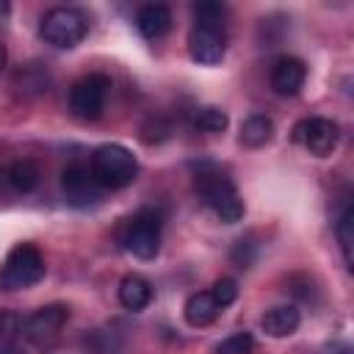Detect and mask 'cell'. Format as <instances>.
<instances>
[{
	"mask_svg": "<svg viewBox=\"0 0 354 354\" xmlns=\"http://www.w3.org/2000/svg\"><path fill=\"white\" fill-rule=\"evenodd\" d=\"M307 80V66L296 55H279L271 66V88L282 97H293L304 88Z\"/></svg>",
	"mask_w": 354,
	"mask_h": 354,
	"instance_id": "8fae6325",
	"label": "cell"
},
{
	"mask_svg": "<svg viewBox=\"0 0 354 354\" xmlns=\"http://www.w3.org/2000/svg\"><path fill=\"white\" fill-rule=\"evenodd\" d=\"M210 296H213V301H216L221 310L230 307V304L238 299V285H235V279H230V277L216 279L213 288H210Z\"/></svg>",
	"mask_w": 354,
	"mask_h": 354,
	"instance_id": "7402d4cb",
	"label": "cell"
},
{
	"mask_svg": "<svg viewBox=\"0 0 354 354\" xmlns=\"http://www.w3.org/2000/svg\"><path fill=\"white\" fill-rule=\"evenodd\" d=\"M194 185L196 194L202 196V202L216 213V218H221L224 224H235L243 218V199L235 188V183L213 163H202L194 174Z\"/></svg>",
	"mask_w": 354,
	"mask_h": 354,
	"instance_id": "6da1fadb",
	"label": "cell"
},
{
	"mask_svg": "<svg viewBox=\"0 0 354 354\" xmlns=\"http://www.w3.org/2000/svg\"><path fill=\"white\" fill-rule=\"evenodd\" d=\"M136 155L122 144H102L91 155V177L100 188H124L136 180Z\"/></svg>",
	"mask_w": 354,
	"mask_h": 354,
	"instance_id": "7a4b0ae2",
	"label": "cell"
},
{
	"mask_svg": "<svg viewBox=\"0 0 354 354\" xmlns=\"http://www.w3.org/2000/svg\"><path fill=\"white\" fill-rule=\"evenodd\" d=\"M41 39L58 50H69V47H77L83 41V36L88 33V19L80 8H72V6H58V8H50L41 19Z\"/></svg>",
	"mask_w": 354,
	"mask_h": 354,
	"instance_id": "5b68a950",
	"label": "cell"
},
{
	"mask_svg": "<svg viewBox=\"0 0 354 354\" xmlns=\"http://www.w3.org/2000/svg\"><path fill=\"white\" fill-rule=\"evenodd\" d=\"M337 138H340V127L326 116H310L293 127V141L301 144L315 158H326L337 147Z\"/></svg>",
	"mask_w": 354,
	"mask_h": 354,
	"instance_id": "ba28073f",
	"label": "cell"
},
{
	"mask_svg": "<svg viewBox=\"0 0 354 354\" xmlns=\"http://www.w3.org/2000/svg\"><path fill=\"white\" fill-rule=\"evenodd\" d=\"M119 301H122L124 310L138 313V310H144L152 301V285L144 277H138V274H127L119 282Z\"/></svg>",
	"mask_w": 354,
	"mask_h": 354,
	"instance_id": "5bb4252c",
	"label": "cell"
},
{
	"mask_svg": "<svg viewBox=\"0 0 354 354\" xmlns=\"http://www.w3.org/2000/svg\"><path fill=\"white\" fill-rule=\"evenodd\" d=\"M17 324H19V318H17L14 313L0 310V335H11V332L17 329Z\"/></svg>",
	"mask_w": 354,
	"mask_h": 354,
	"instance_id": "603a6c76",
	"label": "cell"
},
{
	"mask_svg": "<svg viewBox=\"0 0 354 354\" xmlns=\"http://www.w3.org/2000/svg\"><path fill=\"white\" fill-rule=\"evenodd\" d=\"M108 91H111V77L108 75H102V72L83 75L69 88V111L77 119H86V122L100 119L102 111H105Z\"/></svg>",
	"mask_w": 354,
	"mask_h": 354,
	"instance_id": "8992f818",
	"label": "cell"
},
{
	"mask_svg": "<svg viewBox=\"0 0 354 354\" xmlns=\"http://www.w3.org/2000/svg\"><path fill=\"white\" fill-rule=\"evenodd\" d=\"M44 277V257L33 243H17L0 266V290H25Z\"/></svg>",
	"mask_w": 354,
	"mask_h": 354,
	"instance_id": "277c9868",
	"label": "cell"
},
{
	"mask_svg": "<svg viewBox=\"0 0 354 354\" xmlns=\"http://www.w3.org/2000/svg\"><path fill=\"white\" fill-rule=\"evenodd\" d=\"M271 138H274V122L263 113H254L241 124V144H246L252 149L266 147Z\"/></svg>",
	"mask_w": 354,
	"mask_h": 354,
	"instance_id": "2e32d148",
	"label": "cell"
},
{
	"mask_svg": "<svg viewBox=\"0 0 354 354\" xmlns=\"http://www.w3.org/2000/svg\"><path fill=\"white\" fill-rule=\"evenodd\" d=\"M3 64H6V47L0 44V69H3Z\"/></svg>",
	"mask_w": 354,
	"mask_h": 354,
	"instance_id": "d4e9b609",
	"label": "cell"
},
{
	"mask_svg": "<svg viewBox=\"0 0 354 354\" xmlns=\"http://www.w3.org/2000/svg\"><path fill=\"white\" fill-rule=\"evenodd\" d=\"M252 351H254V337L249 332H235L216 346V354H252Z\"/></svg>",
	"mask_w": 354,
	"mask_h": 354,
	"instance_id": "44dd1931",
	"label": "cell"
},
{
	"mask_svg": "<svg viewBox=\"0 0 354 354\" xmlns=\"http://www.w3.org/2000/svg\"><path fill=\"white\" fill-rule=\"evenodd\" d=\"M227 113L216 105H205V108H196L194 113V127L202 130V133H221L227 127Z\"/></svg>",
	"mask_w": 354,
	"mask_h": 354,
	"instance_id": "d6986e66",
	"label": "cell"
},
{
	"mask_svg": "<svg viewBox=\"0 0 354 354\" xmlns=\"http://www.w3.org/2000/svg\"><path fill=\"white\" fill-rule=\"evenodd\" d=\"M0 354H22V351H19L17 346H3V348H0Z\"/></svg>",
	"mask_w": 354,
	"mask_h": 354,
	"instance_id": "cb8c5ba5",
	"label": "cell"
},
{
	"mask_svg": "<svg viewBox=\"0 0 354 354\" xmlns=\"http://www.w3.org/2000/svg\"><path fill=\"white\" fill-rule=\"evenodd\" d=\"M66 321H69V307L66 304H44L22 321V332L33 346L50 348L58 340Z\"/></svg>",
	"mask_w": 354,
	"mask_h": 354,
	"instance_id": "52a82bcc",
	"label": "cell"
},
{
	"mask_svg": "<svg viewBox=\"0 0 354 354\" xmlns=\"http://www.w3.org/2000/svg\"><path fill=\"white\" fill-rule=\"evenodd\" d=\"M224 17H227L224 3H216V0L194 3V22L199 25H224Z\"/></svg>",
	"mask_w": 354,
	"mask_h": 354,
	"instance_id": "ffe728a7",
	"label": "cell"
},
{
	"mask_svg": "<svg viewBox=\"0 0 354 354\" xmlns=\"http://www.w3.org/2000/svg\"><path fill=\"white\" fill-rule=\"evenodd\" d=\"M39 177H41V171H39V166H36L33 160H17V163L8 169L11 185H14L17 191H22V194H30V191L39 185Z\"/></svg>",
	"mask_w": 354,
	"mask_h": 354,
	"instance_id": "e0dca14e",
	"label": "cell"
},
{
	"mask_svg": "<svg viewBox=\"0 0 354 354\" xmlns=\"http://www.w3.org/2000/svg\"><path fill=\"white\" fill-rule=\"evenodd\" d=\"M61 191H64L66 205H72V207H88V205L100 202V185L91 177V169H86L80 163H72L64 169Z\"/></svg>",
	"mask_w": 354,
	"mask_h": 354,
	"instance_id": "30bf717a",
	"label": "cell"
},
{
	"mask_svg": "<svg viewBox=\"0 0 354 354\" xmlns=\"http://www.w3.org/2000/svg\"><path fill=\"white\" fill-rule=\"evenodd\" d=\"M160 238H163V221L149 207L133 213L122 227V246L138 260H152L160 252Z\"/></svg>",
	"mask_w": 354,
	"mask_h": 354,
	"instance_id": "3957f363",
	"label": "cell"
},
{
	"mask_svg": "<svg viewBox=\"0 0 354 354\" xmlns=\"http://www.w3.org/2000/svg\"><path fill=\"white\" fill-rule=\"evenodd\" d=\"M185 321L191 324V326H207V324H213L216 318H218V313H221V307L213 301V296H210V290H199V293H191L188 296V301H185Z\"/></svg>",
	"mask_w": 354,
	"mask_h": 354,
	"instance_id": "9a60e30c",
	"label": "cell"
},
{
	"mask_svg": "<svg viewBox=\"0 0 354 354\" xmlns=\"http://www.w3.org/2000/svg\"><path fill=\"white\" fill-rule=\"evenodd\" d=\"M3 14H8V3H3V0H0V17H3Z\"/></svg>",
	"mask_w": 354,
	"mask_h": 354,
	"instance_id": "484cf974",
	"label": "cell"
},
{
	"mask_svg": "<svg viewBox=\"0 0 354 354\" xmlns=\"http://www.w3.org/2000/svg\"><path fill=\"white\" fill-rule=\"evenodd\" d=\"M263 332L271 335V337H288L299 329L301 324V313L296 304H279V307H271L266 315H263Z\"/></svg>",
	"mask_w": 354,
	"mask_h": 354,
	"instance_id": "4fadbf2b",
	"label": "cell"
},
{
	"mask_svg": "<svg viewBox=\"0 0 354 354\" xmlns=\"http://www.w3.org/2000/svg\"><path fill=\"white\" fill-rule=\"evenodd\" d=\"M136 28L149 41L163 39L169 33V28H171V11H169V6H163V3H147V6H141L138 14H136Z\"/></svg>",
	"mask_w": 354,
	"mask_h": 354,
	"instance_id": "7c38bea8",
	"label": "cell"
},
{
	"mask_svg": "<svg viewBox=\"0 0 354 354\" xmlns=\"http://www.w3.org/2000/svg\"><path fill=\"white\" fill-rule=\"evenodd\" d=\"M188 53L196 64L202 66H216L221 64L224 53H227V33L224 25H199L194 22L191 33H188Z\"/></svg>",
	"mask_w": 354,
	"mask_h": 354,
	"instance_id": "9c48e42d",
	"label": "cell"
},
{
	"mask_svg": "<svg viewBox=\"0 0 354 354\" xmlns=\"http://www.w3.org/2000/svg\"><path fill=\"white\" fill-rule=\"evenodd\" d=\"M335 232H337V241H340V249H343V260L346 266L351 268L354 266V207H346L335 224Z\"/></svg>",
	"mask_w": 354,
	"mask_h": 354,
	"instance_id": "ac0fdd59",
	"label": "cell"
}]
</instances>
